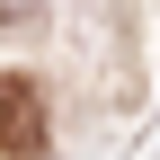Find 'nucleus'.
<instances>
[{
  "mask_svg": "<svg viewBox=\"0 0 160 160\" xmlns=\"http://www.w3.org/2000/svg\"><path fill=\"white\" fill-rule=\"evenodd\" d=\"M45 151V89L27 71H0V160H36Z\"/></svg>",
  "mask_w": 160,
  "mask_h": 160,
  "instance_id": "1",
  "label": "nucleus"
},
{
  "mask_svg": "<svg viewBox=\"0 0 160 160\" xmlns=\"http://www.w3.org/2000/svg\"><path fill=\"white\" fill-rule=\"evenodd\" d=\"M0 18H36V0H0Z\"/></svg>",
  "mask_w": 160,
  "mask_h": 160,
  "instance_id": "2",
  "label": "nucleus"
}]
</instances>
